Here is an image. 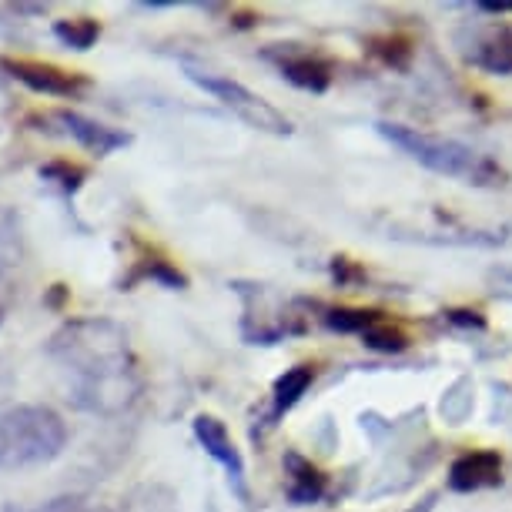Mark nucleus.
<instances>
[{"mask_svg": "<svg viewBox=\"0 0 512 512\" xmlns=\"http://www.w3.org/2000/svg\"><path fill=\"white\" fill-rule=\"evenodd\" d=\"M362 342L369 345V349H375V352L395 355V352H405L409 338H405V332H399V328H392V325H385L382 318H379V322H375L372 328H365V332H362Z\"/></svg>", "mask_w": 512, "mask_h": 512, "instance_id": "obj_13", "label": "nucleus"}, {"mask_svg": "<svg viewBox=\"0 0 512 512\" xmlns=\"http://www.w3.org/2000/svg\"><path fill=\"white\" fill-rule=\"evenodd\" d=\"M188 71V81H195L201 91L211 94L215 101H221L231 114H238L248 128L255 131H268V134H292V121L285 118L275 104H268L262 94H255L251 88H245L235 77H225V74H211V71H201V67H185Z\"/></svg>", "mask_w": 512, "mask_h": 512, "instance_id": "obj_4", "label": "nucleus"}, {"mask_svg": "<svg viewBox=\"0 0 512 512\" xmlns=\"http://www.w3.org/2000/svg\"><path fill=\"white\" fill-rule=\"evenodd\" d=\"M57 121L64 124V131L81 144L84 151L98 154V158H108L118 148H128L131 144V134L128 131H118V128H108V124L94 121V118H84L77 111H57L54 114Z\"/></svg>", "mask_w": 512, "mask_h": 512, "instance_id": "obj_7", "label": "nucleus"}, {"mask_svg": "<svg viewBox=\"0 0 512 512\" xmlns=\"http://www.w3.org/2000/svg\"><path fill=\"white\" fill-rule=\"evenodd\" d=\"M7 258H11V255H7V251H4V238H0V268L11 265V262H7Z\"/></svg>", "mask_w": 512, "mask_h": 512, "instance_id": "obj_19", "label": "nucleus"}, {"mask_svg": "<svg viewBox=\"0 0 512 512\" xmlns=\"http://www.w3.org/2000/svg\"><path fill=\"white\" fill-rule=\"evenodd\" d=\"M47 355L71 375V399L91 415H121L141 395L128 332L111 318H74L47 342Z\"/></svg>", "mask_w": 512, "mask_h": 512, "instance_id": "obj_1", "label": "nucleus"}, {"mask_svg": "<svg viewBox=\"0 0 512 512\" xmlns=\"http://www.w3.org/2000/svg\"><path fill=\"white\" fill-rule=\"evenodd\" d=\"M54 37L71 51H88V47L98 44L101 24L94 17H67V21L54 24Z\"/></svg>", "mask_w": 512, "mask_h": 512, "instance_id": "obj_12", "label": "nucleus"}, {"mask_svg": "<svg viewBox=\"0 0 512 512\" xmlns=\"http://www.w3.org/2000/svg\"><path fill=\"white\" fill-rule=\"evenodd\" d=\"M375 131H379L389 144H395L399 151L409 154L412 161H419L422 168L436 171V175L459 178L476 188L506 185V171H502L492 158H486V154L469 148V144L439 138V134H425L419 128H405V124H392V121H379Z\"/></svg>", "mask_w": 512, "mask_h": 512, "instance_id": "obj_2", "label": "nucleus"}, {"mask_svg": "<svg viewBox=\"0 0 512 512\" xmlns=\"http://www.w3.org/2000/svg\"><path fill=\"white\" fill-rule=\"evenodd\" d=\"M34 512H88V506H84L81 496H57L51 502H44V506L34 509Z\"/></svg>", "mask_w": 512, "mask_h": 512, "instance_id": "obj_17", "label": "nucleus"}, {"mask_svg": "<svg viewBox=\"0 0 512 512\" xmlns=\"http://www.w3.org/2000/svg\"><path fill=\"white\" fill-rule=\"evenodd\" d=\"M141 275L151 278V282H161L164 288H188V278L181 275L178 268H171L168 262H151Z\"/></svg>", "mask_w": 512, "mask_h": 512, "instance_id": "obj_16", "label": "nucleus"}, {"mask_svg": "<svg viewBox=\"0 0 512 512\" xmlns=\"http://www.w3.org/2000/svg\"><path fill=\"white\" fill-rule=\"evenodd\" d=\"M502 482V459L499 452L479 449V452H466L452 462L449 469V486L456 492H479V489H492Z\"/></svg>", "mask_w": 512, "mask_h": 512, "instance_id": "obj_8", "label": "nucleus"}, {"mask_svg": "<svg viewBox=\"0 0 512 512\" xmlns=\"http://www.w3.org/2000/svg\"><path fill=\"white\" fill-rule=\"evenodd\" d=\"M0 71H7L14 81H21L24 88H31L37 94H47V98H81L84 91L91 88V81L84 74L64 71L57 64L47 61H24V57H0Z\"/></svg>", "mask_w": 512, "mask_h": 512, "instance_id": "obj_5", "label": "nucleus"}, {"mask_svg": "<svg viewBox=\"0 0 512 512\" xmlns=\"http://www.w3.org/2000/svg\"><path fill=\"white\" fill-rule=\"evenodd\" d=\"M0 325H4V308H0Z\"/></svg>", "mask_w": 512, "mask_h": 512, "instance_id": "obj_21", "label": "nucleus"}, {"mask_svg": "<svg viewBox=\"0 0 512 512\" xmlns=\"http://www.w3.org/2000/svg\"><path fill=\"white\" fill-rule=\"evenodd\" d=\"M195 439L201 442V449L228 472V486L235 489V496L241 502H248V482H245V459H241L238 446L231 442L225 422L215 415H198L195 419Z\"/></svg>", "mask_w": 512, "mask_h": 512, "instance_id": "obj_6", "label": "nucleus"}, {"mask_svg": "<svg viewBox=\"0 0 512 512\" xmlns=\"http://www.w3.org/2000/svg\"><path fill=\"white\" fill-rule=\"evenodd\" d=\"M268 57L278 64L285 81H292L295 88L302 91H312V94H322L328 84H332V71H328L325 61H318L312 54H302V51H268Z\"/></svg>", "mask_w": 512, "mask_h": 512, "instance_id": "obj_9", "label": "nucleus"}, {"mask_svg": "<svg viewBox=\"0 0 512 512\" xmlns=\"http://www.w3.org/2000/svg\"><path fill=\"white\" fill-rule=\"evenodd\" d=\"M285 466H288V476H292V486H288V496H292V502L305 506V502H315L318 496H322L325 482H322V476H318V469L312 466V462H305L298 452H288Z\"/></svg>", "mask_w": 512, "mask_h": 512, "instance_id": "obj_10", "label": "nucleus"}, {"mask_svg": "<svg viewBox=\"0 0 512 512\" xmlns=\"http://www.w3.org/2000/svg\"><path fill=\"white\" fill-rule=\"evenodd\" d=\"M312 379H315L312 365H295V369H288L282 379L275 382V415L292 409V405L312 389Z\"/></svg>", "mask_w": 512, "mask_h": 512, "instance_id": "obj_11", "label": "nucleus"}, {"mask_svg": "<svg viewBox=\"0 0 512 512\" xmlns=\"http://www.w3.org/2000/svg\"><path fill=\"white\" fill-rule=\"evenodd\" d=\"M67 425L51 405H14L0 412V469L41 466L64 452Z\"/></svg>", "mask_w": 512, "mask_h": 512, "instance_id": "obj_3", "label": "nucleus"}, {"mask_svg": "<svg viewBox=\"0 0 512 512\" xmlns=\"http://www.w3.org/2000/svg\"><path fill=\"white\" fill-rule=\"evenodd\" d=\"M482 11H492V14H506V11H512V4H482Z\"/></svg>", "mask_w": 512, "mask_h": 512, "instance_id": "obj_18", "label": "nucleus"}, {"mask_svg": "<svg viewBox=\"0 0 512 512\" xmlns=\"http://www.w3.org/2000/svg\"><path fill=\"white\" fill-rule=\"evenodd\" d=\"M429 509H432V499H429V502H425V509H422V512H429ZM412 512H419V509H412Z\"/></svg>", "mask_w": 512, "mask_h": 512, "instance_id": "obj_20", "label": "nucleus"}, {"mask_svg": "<svg viewBox=\"0 0 512 512\" xmlns=\"http://www.w3.org/2000/svg\"><path fill=\"white\" fill-rule=\"evenodd\" d=\"M328 328H335V332H365V328H372L379 322V312H362V308H332V312L325 315Z\"/></svg>", "mask_w": 512, "mask_h": 512, "instance_id": "obj_15", "label": "nucleus"}, {"mask_svg": "<svg viewBox=\"0 0 512 512\" xmlns=\"http://www.w3.org/2000/svg\"><path fill=\"white\" fill-rule=\"evenodd\" d=\"M41 178L47 181V185H57L64 195H74V191L84 185L88 171L77 168V164H71V161H51V164H44V168H41Z\"/></svg>", "mask_w": 512, "mask_h": 512, "instance_id": "obj_14", "label": "nucleus"}]
</instances>
